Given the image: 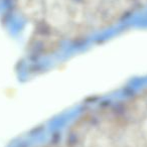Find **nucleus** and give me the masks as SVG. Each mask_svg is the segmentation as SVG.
I'll list each match as a JSON object with an SVG mask.
<instances>
[{"mask_svg": "<svg viewBox=\"0 0 147 147\" xmlns=\"http://www.w3.org/2000/svg\"><path fill=\"white\" fill-rule=\"evenodd\" d=\"M43 17L49 25L59 30H65L71 25L69 0H43Z\"/></svg>", "mask_w": 147, "mask_h": 147, "instance_id": "obj_1", "label": "nucleus"}, {"mask_svg": "<svg viewBox=\"0 0 147 147\" xmlns=\"http://www.w3.org/2000/svg\"><path fill=\"white\" fill-rule=\"evenodd\" d=\"M17 7L29 20L37 21L43 17V0H17Z\"/></svg>", "mask_w": 147, "mask_h": 147, "instance_id": "obj_2", "label": "nucleus"}]
</instances>
